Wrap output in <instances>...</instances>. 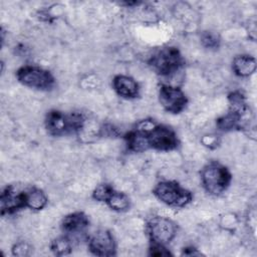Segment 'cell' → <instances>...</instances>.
Instances as JSON below:
<instances>
[{
  "label": "cell",
  "mask_w": 257,
  "mask_h": 257,
  "mask_svg": "<svg viewBox=\"0 0 257 257\" xmlns=\"http://www.w3.org/2000/svg\"><path fill=\"white\" fill-rule=\"evenodd\" d=\"M84 116L80 112L65 113L60 110H50L45 116V128L54 137L76 134L84 125Z\"/></svg>",
  "instance_id": "2"
},
{
  "label": "cell",
  "mask_w": 257,
  "mask_h": 257,
  "mask_svg": "<svg viewBox=\"0 0 257 257\" xmlns=\"http://www.w3.org/2000/svg\"><path fill=\"white\" fill-rule=\"evenodd\" d=\"M89 224L87 216L82 212H74L64 217L61 223L62 230L68 234L82 233Z\"/></svg>",
  "instance_id": "12"
},
{
  "label": "cell",
  "mask_w": 257,
  "mask_h": 257,
  "mask_svg": "<svg viewBox=\"0 0 257 257\" xmlns=\"http://www.w3.org/2000/svg\"><path fill=\"white\" fill-rule=\"evenodd\" d=\"M149 254L151 256H169V255H171L170 251L167 250L165 245L155 244V243H153V245L150 247Z\"/></svg>",
  "instance_id": "22"
},
{
  "label": "cell",
  "mask_w": 257,
  "mask_h": 257,
  "mask_svg": "<svg viewBox=\"0 0 257 257\" xmlns=\"http://www.w3.org/2000/svg\"><path fill=\"white\" fill-rule=\"evenodd\" d=\"M150 66L161 76H172L185 64V60L176 47H165L154 53L150 60Z\"/></svg>",
  "instance_id": "3"
},
{
  "label": "cell",
  "mask_w": 257,
  "mask_h": 257,
  "mask_svg": "<svg viewBox=\"0 0 257 257\" xmlns=\"http://www.w3.org/2000/svg\"><path fill=\"white\" fill-rule=\"evenodd\" d=\"M228 101H229L228 111L240 116L241 118L248 111V105L246 103L245 97L240 91L231 92L228 95Z\"/></svg>",
  "instance_id": "15"
},
{
  "label": "cell",
  "mask_w": 257,
  "mask_h": 257,
  "mask_svg": "<svg viewBox=\"0 0 257 257\" xmlns=\"http://www.w3.org/2000/svg\"><path fill=\"white\" fill-rule=\"evenodd\" d=\"M112 86L115 92L123 98H136L140 93V86L138 82L127 75H115L112 80Z\"/></svg>",
  "instance_id": "11"
},
{
  "label": "cell",
  "mask_w": 257,
  "mask_h": 257,
  "mask_svg": "<svg viewBox=\"0 0 257 257\" xmlns=\"http://www.w3.org/2000/svg\"><path fill=\"white\" fill-rule=\"evenodd\" d=\"M105 203L108 205V207L114 211L117 212H123L126 211L131 206L130 198L122 192H118L113 190L108 198L106 199Z\"/></svg>",
  "instance_id": "16"
},
{
  "label": "cell",
  "mask_w": 257,
  "mask_h": 257,
  "mask_svg": "<svg viewBox=\"0 0 257 257\" xmlns=\"http://www.w3.org/2000/svg\"><path fill=\"white\" fill-rule=\"evenodd\" d=\"M153 193L161 202L171 207H185L191 203L193 199L192 193L181 187L175 181H163L158 183Z\"/></svg>",
  "instance_id": "5"
},
{
  "label": "cell",
  "mask_w": 257,
  "mask_h": 257,
  "mask_svg": "<svg viewBox=\"0 0 257 257\" xmlns=\"http://www.w3.org/2000/svg\"><path fill=\"white\" fill-rule=\"evenodd\" d=\"M114 189L108 185V184H100L98 185L93 193H92V197L94 200L99 201V202H105L106 199L108 198V196L110 195V193L113 191Z\"/></svg>",
  "instance_id": "19"
},
{
  "label": "cell",
  "mask_w": 257,
  "mask_h": 257,
  "mask_svg": "<svg viewBox=\"0 0 257 257\" xmlns=\"http://www.w3.org/2000/svg\"><path fill=\"white\" fill-rule=\"evenodd\" d=\"M201 42L202 44L210 49L218 48L220 45V38L216 33L205 31L201 35Z\"/></svg>",
  "instance_id": "20"
},
{
  "label": "cell",
  "mask_w": 257,
  "mask_h": 257,
  "mask_svg": "<svg viewBox=\"0 0 257 257\" xmlns=\"http://www.w3.org/2000/svg\"><path fill=\"white\" fill-rule=\"evenodd\" d=\"M233 70L238 76H249L256 70L255 58L250 55H238L233 60Z\"/></svg>",
  "instance_id": "13"
},
{
  "label": "cell",
  "mask_w": 257,
  "mask_h": 257,
  "mask_svg": "<svg viewBox=\"0 0 257 257\" xmlns=\"http://www.w3.org/2000/svg\"><path fill=\"white\" fill-rule=\"evenodd\" d=\"M159 100L162 106L171 113H180L188 103L183 90L177 86L162 85L159 90Z\"/></svg>",
  "instance_id": "8"
},
{
  "label": "cell",
  "mask_w": 257,
  "mask_h": 257,
  "mask_svg": "<svg viewBox=\"0 0 257 257\" xmlns=\"http://www.w3.org/2000/svg\"><path fill=\"white\" fill-rule=\"evenodd\" d=\"M241 117L228 111L225 115L217 119V126L222 131H231L240 127Z\"/></svg>",
  "instance_id": "18"
},
{
  "label": "cell",
  "mask_w": 257,
  "mask_h": 257,
  "mask_svg": "<svg viewBox=\"0 0 257 257\" xmlns=\"http://www.w3.org/2000/svg\"><path fill=\"white\" fill-rule=\"evenodd\" d=\"M124 141L127 149L136 153L148 149L168 152L179 146L178 137L173 128L150 119L140 121L136 128L125 134Z\"/></svg>",
  "instance_id": "1"
},
{
  "label": "cell",
  "mask_w": 257,
  "mask_h": 257,
  "mask_svg": "<svg viewBox=\"0 0 257 257\" xmlns=\"http://www.w3.org/2000/svg\"><path fill=\"white\" fill-rule=\"evenodd\" d=\"M146 231L153 243L165 245L175 238L177 225L169 218L157 216L148 221Z\"/></svg>",
  "instance_id": "7"
},
{
  "label": "cell",
  "mask_w": 257,
  "mask_h": 257,
  "mask_svg": "<svg viewBox=\"0 0 257 257\" xmlns=\"http://www.w3.org/2000/svg\"><path fill=\"white\" fill-rule=\"evenodd\" d=\"M25 204L31 210H41L47 204V197L38 188H28L25 190Z\"/></svg>",
  "instance_id": "14"
},
{
  "label": "cell",
  "mask_w": 257,
  "mask_h": 257,
  "mask_svg": "<svg viewBox=\"0 0 257 257\" xmlns=\"http://www.w3.org/2000/svg\"><path fill=\"white\" fill-rule=\"evenodd\" d=\"M16 77L25 86L40 90H49L54 85V77L50 71L34 65H24L16 71Z\"/></svg>",
  "instance_id": "6"
},
{
  "label": "cell",
  "mask_w": 257,
  "mask_h": 257,
  "mask_svg": "<svg viewBox=\"0 0 257 257\" xmlns=\"http://www.w3.org/2000/svg\"><path fill=\"white\" fill-rule=\"evenodd\" d=\"M0 206L2 215L12 214L25 208V190H20L13 185L6 186L1 193Z\"/></svg>",
  "instance_id": "10"
},
{
  "label": "cell",
  "mask_w": 257,
  "mask_h": 257,
  "mask_svg": "<svg viewBox=\"0 0 257 257\" xmlns=\"http://www.w3.org/2000/svg\"><path fill=\"white\" fill-rule=\"evenodd\" d=\"M30 249L31 247L25 243V242H19L16 243L13 247H12V254L15 256H27L30 253Z\"/></svg>",
  "instance_id": "21"
},
{
  "label": "cell",
  "mask_w": 257,
  "mask_h": 257,
  "mask_svg": "<svg viewBox=\"0 0 257 257\" xmlns=\"http://www.w3.org/2000/svg\"><path fill=\"white\" fill-rule=\"evenodd\" d=\"M50 249L57 256L68 255L72 251V244L68 237L62 236L54 239L50 244Z\"/></svg>",
  "instance_id": "17"
},
{
  "label": "cell",
  "mask_w": 257,
  "mask_h": 257,
  "mask_svg": "<svg viewBox=\"0 0 257 257\" xmlns=\"http://www.w3.org/2000/svg\"><path fill=\"white\" fill-rule=\"evenodd\" d=\"M231 173L229 170L216 162H212L204 167L201 172V181L205 190L212 195H221L231 183Z\"/></svg>",
  "instance_id": "4"
},
{
  "label": "cell",
  "mask_w": 257,
  "mask_h": 257,
  "mask_svg": "<svg viewBox=\"0 0 257 257\" xmlns=\"http://www.w3.org/2000/svg\"><path fill=\"white\" fill-rule=\"evenodd\" d=\"M88 249L96 256L114 255L115 242L112 234L104 229L94 232L88 239Z\"/></svg>",
  "instance_id": "9"
}]
</instances>
